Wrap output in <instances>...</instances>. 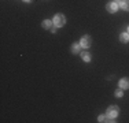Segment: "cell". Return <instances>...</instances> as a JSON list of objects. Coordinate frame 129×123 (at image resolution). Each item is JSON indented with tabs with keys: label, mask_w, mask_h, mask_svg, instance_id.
<instances>
[{
	"label": "cell",
	"mask_w": 129,
	"mask_h": 123,
	"mask_svg": "<svg viewBox=\"0 0 129 123\" xmlns=\"http://www.w3.org/2000/svg\"><path fill=\"white\" fill-rule=\"evenodd\" d=\"M128 33H129V26H128Z\"/></svg>",
	"instance_id": "obj_15"
},
{
	"label": "cell",
	"mask_w": 129,
	"mask_h": 123,
	"mask_svg": "<svg viewBox=\"0 0 129 123\" xmlns=\"http://www.w3.org/2000/svg\"><path fill=\"white\" fill-rule=\"evenodd\" d=\"M114 94H115V97H122L124 96V89H117Z\"/></svg>",
	"instance_id": "obj_12"
},
{
	"label": "cell",
	"mask_w": 129,
	"mask_h": 123,
	"mask_svg": "<svg viewBox=\"0 0 129 123\" xmlns=\"http://www.w3.org/2000/svg\"><path fill=\"white\" fill-rule=\"evenodd\" d=\"M81 57H82V60H84V62H91V53H89V52H82Z\"/></svg>",
	"instance_id": "obj_10"
},
{
	"label": "cell",
	"mask_w": 129,
	"mask_h": 123,
	"mask_svg": "<svg viewBox=\"0 0 129 123\" xmlns=\"http://www.w3.org/2000/svg\"><path fill=\"white\" fill-rule=\"evenodd\" d=\"M119 41L124 42V44H126V42H129V33H121L119 34Z\"/></svg>",
	"instance_id": "obj_7"
},
{
	"label": "cell",
	"mask_w": 129,
	"mask_h": 123,
	"mask_svg": "<svg viewBox=\"0 0 129 123\" xmlns=\"http://www.w3.org/2000/svg\"><path fill=\"white\" fill-rule=\"evenodd\" d=\"M43 27L44 29H52V25H54V21H51V19H45V21H43Z\"/></svg>",
	"instance_id": "obj_6"
},
{
	"label": "cell",
	"mask_w": 129,
	"mask_h": 123,
	"mask_svg": "<svg viewBox=\"0 0 129 123\" xmlns=\"http://www.w3.org/2000/svg\"><path fill=\"white\" fill-rule=\"evenodd\" d=\"M118 113H119V108L117 105H110L109 108H107V118H109V122H115L114 119L118 116Z\"/></svg>",
	"instance_id": "obj_1"
},
{
	"label": "cell",
	"mask_w": 129,
	"mask_h": 123,
	"mask_svg": "<svg viewBox=\"0 0 129 123\" xmlns=\"http://www.w3.org/2000/svg\"><path fill=\"white\" fill-rule=\"evenodd\" d=\"M119 7H121L124 11H128L129 12V0H122L121 4H119Z\"/></svg>",
	"instance_id": "obj_8"
},
{
	"label": "cell",
	"mask_w": 129,
	"mask_h": 123,
	"mask_svg": "<svg viewBox=\"0 0 129 123\" xmlns=\"http://www.w3.org/2000/svg\"><path fill=\"white\" fill-rule=\"evenodd\" d=\"M106 10L109 11L110 14H114L115 11H118V3H115V2L107 3V6H106Z\"/></svg>",
	"instance_id": "obj_4"
},
{
	"label": "cell",
	"mask_w": 129,
	"mask_h": 123,
	"mask_svg": "<svg viewBox=\"0 0 129 123\" xmlns=\"http://www.w3.org/2000/svg\"><path fill=\"white\" fill-rule=\"evenodd\" d=\"M119 88L121 89H129V78H122L119 79Z\"/></svg>",
	"instance_id": "obj_5"
},
{
	"label": "cell",
	"mask_w": 129,
	"mask_h": 123,
	"mask_svg": "<svg viewBox=\"0 0 129 123\" xmlns=\"http://www.w3.org/2000/svg\"><path fill=\"white\" fill-rule=\"evenodd\" d=\"M51 32H52V33H56V26H55V27H52V29H51Z\"/></svg>",
	"instance_id": "obj_13"
},
{
	"label": "cell",
	"mask_w": 129,
	"mask_h": 123,
	"mask_svg": "<svg viewBox=\"0 0 129 123\" xmlns=\"http://www.w3.org/2000/svg\"><path fill=\"white\" fill-rule=\"evenodd\" d=\"M23 2H25V3H32L33 0H23Z\"/></svg>",
	"instance_id": "obj_14"
},
{
	"label": "cell",
	"mask_w": 129,
	"mask_h": 123,
	"mask_svg": "<svg viewBox=\"0 0 129 123\" xmlns=\"http://www.w3.org/2000/svg\"><path fill=\"white\" fill-rule=\"evenodd\" d=\"M80 45H81L82 48H89L92 45V38L89 36H84L81 38V41H80Z\"/></svg>",
	"instance_id": "obj_3"
},
{
	"label": "cell",
	"mask_w": 129,
	"mask_h": 123,
	"mask_svg": "<svg viewBox=\"0 0 129 123\" xmlns=\"http://www.w3.org/2000/svg\"><path fill=\"white\" fill-rule=\"evenodd\" d=\"M99 122L100 123H104V122H109V118H107V115H99Z\"/></svg>",
	"instance_id": "obj_11"
},
{
	"label": "cell",
	"mask_w": 129,
	"mask_h": 123,
	"mask_svg": "<svg viewBox=\"0 0 129 123\" xmlns=\"http://www.w3.org/2000/svg\"><path fill=\"white\" fill-rule=\"evenodd\" d=\"M80 49H81L80 42H74V44L72 45V52L73 53H80Z\"/></svg>",
	"instance_id": "obj_9"
},
{
	"label": "cell",
	"mask_w": 129,
	"mask_h": 123,
	"mask_svg": "<svg viewBox=\"0 0 129 123\" xmlns=\"http://www.w3.org/2000/svg\"><path fill=\"white\" fill-rule=\"evenodd\" d=\"M64 23H66V17L62 14H56L54 17V25L56 27H63Z\"/></svg>",
	"instance_id": "obj_2"
}]
</instances>
